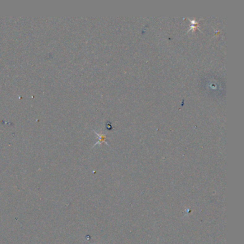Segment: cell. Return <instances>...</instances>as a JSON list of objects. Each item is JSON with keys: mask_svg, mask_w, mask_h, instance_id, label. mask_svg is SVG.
Returning <instances> with one entry per match:
<instances>
[{"mask_svg": "<svg viewBox=\"0 0 244 244\" xmlns=\"http://www.w3.org/2000/svg\"><path fill=\"white\" fill-rule=\"evenodd\" d=\"M95 133L96 135H98V141L97 142V143H95V146H95L96 145H98V144H101V143H102V142H105V144H107V145H108L107 143V142H106V135H104V134H102V133H98V132H96V131H95Z\"/></svg>", "mask_w": 244, "mask_h": 244, "instance_id": "cell-1", "label": "cell"}]
</instances>
